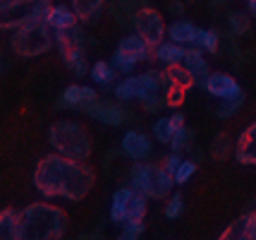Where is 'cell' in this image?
Listing matches in <instances>:
<instances>
[{"mask_svg": "<svg viewBox=\"0 0 256 240\" xmlns=\"http://www.w3.org/2000/svg\"><path fill=\"white\" fill-rule=\"evenodd\" d=\"M96 173L86 161H77L62 154H48L34 168V187L44 199L79 202L91 192Z\"/></svg>", "mask_w": 256, "mask_h": 240, "instance_id": "6da1fadb", "label": "cell"}, {"mask_svg": "<svg viewBox=\"0 0 256 240\" xmlns=\"http://www.w3.org/2000/svg\"><path fill=\"white\" fill-rule=\"evenodd\" d=\"M67 230V214L56 204L34 202L20 209L17 240H60Z\"/></svg>", "mask_w": 256, "mask_h": 240, "instance_id": "7a4b0ae2", "label": "cell"}, {"mask_svg": "<svg viewBox=\"0 0 256 240\" xmlns=\"http://www.w3.org/2000/svg\"><path fill=\"white\" fill-rule=\"evenodd\" d=\"M48 144L53 147V151L77 161H89L94 151L86 127L77 120H56L48 130Z\"/></svg>", "mask_w": 256, "mask_h": 240, "instance_id": "3957f363", "label": "cell"}, {"mask_svg": "<svg viewBox=\"0 0 256 240\" xmlns=\"http://www.w3.org/2000/svg\"><path fill=\"white\" fill-rule=\"evenodd\" d=\"M130 185L136 192L146 194L148 199H166L175 187V178L158 163L134 161L130 168Z\"/></svg>", "mask_w": 256, "mask_h": 240, "instance_id": "277c9868", "label": "cell"}, {"mask_svg": "<svg viewBox=\"0 0 256 240\" xmlns=\"http://www.w3.org/2000/svg\"><path fill=\"white\" fill-rule=\"evenodd\" d=\"M56 46L53 29L46 24V20H36L24 27H17L10 36V48L22 58H38Z\"/></svg>", "mask_w": 256, "mask_h": 240, "instance_id": "5b68a950", "label": "cell"}, {"mask_svg": "<svg viewBox=\"0 0 256 240\" xmlns=\"http://www.w3.org/2000/svg\"><path fill=\"white\" fill-rule=\"evenodd\" d=\"M50 0H2L0 3V32H14L36 20H46Z\"/></svg>", "mask_w": 256, "mask_h": 240, "instance_id": "8992f818", "label": "cell"}, {"mask_svg": "<svg viewBox=\"0 0 256 240\" xmlns=\"http://www.w3.org/2000/svg\"><path fill=\"white\" fill-rule=\"evenodd\" d=\"M196 84V80L192 77V72L182 63L175 65H166L163 70V87H166V103L168 108H178L184 101V94L190 92Z\"/></svg>", "mask_w": 256, "mask_h": 240, "instance_id": "52a82bcc", "label": "cell"}, {"mask_svg": "<svg viewBox=\"0 0 256 240\" xmlns=\"http://www.w3.org/2000/svg\"><path fill=\"white\" fill-rule=\"evenodd\" d=\"M132 27L134 32L146 39L151 46L156 48L160 41H163V36L168 34V27L163 24V17H160V12L154 10L151 5H144V8H136L132 15Z\"/></svg>", "mask_w": 256, "mask_h": 240, "instance_id": "ba28073f", "label": "cell"}, {"mask_svg": "<svg viewBox=\"0 0 256 240\" xmlns=\"http://www.w3.org/2000/svg\"><path fill=\"white\" fill-rule=\"evenodd\" d=\"M139 103L148 113H158L160 108H168L166 103V87H163V72L156 68L142 72V96Z\"/></svg>", "mask_w": 256, "mask_h": 240, "instance_id": "9c48e42d", "label": "cell"}, {"mask_svg": "<svg viewBox=\"0 0 256 240\" xmlns=\"http://www.w3.org/2000/svg\"><path fill=\"white\" fill-rule=\"evenodd\" d=\"M96 99H98V92H96L94 87H86V84H70V87H65V92L60 94L58 108L84 111V113H86V108H89Z\"/></svg>", "mask_w": 256, "mask_h": 240, "instance_id": "30bf717a", "label": "cell"}, {"mask_svg": "<svg viewBox=\"0 0 256 240\" xmlns=\"http://www.w3.org/2000/svg\"><path fill=\"white\" fill-rule=\"evenodd\" d=\"M86 115L94 118V120H98V123H103V125H108V127L122 125L124 118H127V113H124V108L120 106L118 99L110 101V99H100V96L86 108Z\"/></svg>", "mask_w": 256, "mask_h": 240, "instance_id": "8fae6325", "label": "cell"}, {"mask_svg": "<svg viewBox=\"0 0 256 240\" xmlns=\"http://www.w3.org/2000/svg\"><path fill=\"white\" fill-rule=\"evenodd\" d=\"M220 240H256V202L220 233Z\"/></svg>", "mask_w": 256, "mask_h": 240, "instance_id": "7c38bea8", "label": "cell"}, {"mask_svg": "<svg viewBox=\"0 0 256 240\" xmlns=\"http://www.w3.org/2000/svg\"><path fill=\"white\" fill-rule=\"evenodd\" d=\"M154 142H156V139L144 135V132L130 130V132H124L120 147H122V151L132 161H148L151 154H154Z\"/></svg>", "mask_w": 256, "mask_h": 240, "instance_id": "4fadbf2b", "label": "cell"}, {"mask_svg": "<svg viewBox=\"0 0 256 240\" xmlns=\"http://www.w3.org/2000/svg\"><path fill=\"white\" fill-rule=\"evenodd\" d=\"M199 87L206 94L216 96L218 101H220V99H230V96L242 92V87L237 84V80L230 77V75H225V72H208V77L201 82Z\"/></svg>", "mask_w": 256, "mask_h": 240, "instance_id": "5bb4252c", "label": "cell"}, {"mask_svg": "<svg viewBox=\"0 0 256 240\" xmlns=\"http://www.w3.org/2000/svg\"><path fill=\"white\" fill-rule=\"evenodd\" d=\"M234 159L242 166H256V123L246 125L234 142Z\"/></svg>", "mask_w": 256, "mask_h": 240, "instance_id": "9a60e30c", "label": "cell"}, {"mask_svg": "<svg viewBox=\"0 0 256 240\" xmlns=\"http://www.w3.org/2000/svg\"><path fill=\"white\" fill-rule=\"evenodd\" d=\"M182 125H184V115H182V111H175L172 115L158 118L156 123L151 125V135H154V139H156L158 144H168L170 137H172Z\"/></svg>", "mask_w": 256, "mask_h": 240, "instance_id": "2e32d148", "label": "cell"}, {"mask_svg": "<svg viewBox=\"0 0 256 240\" xmlns=\"http://www.w3.org/2000/svg\"><path fill=\"white\" fill-rule=\"evenodd\" d=\"M46 24L58 32V29H67V27H74L79 24V17L77 12L72 10V5H65V3H60V5H50L48 12H46Z\"/></svg>", "mask_w": 256, "mask_h": 240, "instance_id": "e0dca14e", "label": "cell"}, {"mask_svg": "<svg viewBox=\"0 0 256 240\" xmlns=\"http://www.w3.org/2000/svg\"><path fill=\"white\" fill-rule=\"evenodd\" d=\"M118 68L112 65L110 60H96L94 65L89 68V77L91 82L100 87V89H112L115 84H118Z\"/></svg>", "mask_w": 256, "mask_h": 240, "instance_id": "ac0fdd59", "label": "cell"}, {"mask_svg": "<svg viewBox=\"0 0 256 240\" xmlns=\"http://www.w3.org/2000/svg\"><path fill=\"white\" fill-rule=\"evenodd\" d=\"M182 65L192 72V77L196 80V84H201V82L208 77V72H211V65H208V60H206V56H204V51L199 46L187 48V56L182 60Z\"/></svg>", "mask_w": 256, "mask_h": 240, "instance_id": "d6986e66", "label": "cell"}, {"mask_svg": "<svg viewBox=\"0 0 256 240\" xmlns=\"http://www.w3.org/2000/svg\"><path fill=\"white\" fill-rule=\"evenodd\" d=\"M187 48L190 46H182L178 41L168 39V41H160V44L154 48V58H156L158 63H163V65H175V63H182V60H184Z\"/></svg>", "mask_w": 256, "mask_h": 240, "instance_id": "ffe728a7", "label": "cell"}, {"mask_svg": "<svg viewBox=\"0 0 256 240\" xmlns=\"http://www.w3.org/2000/svg\"><path fill=\"white\" fill-rule=\"evenodd\" d=\"M60 58H62V63H65L67 68L72 70L77 77H84L86 72H89V60H86V46H72V48H62V51H58Z\"/></svg>", "mask_w": 256, "mask_h": 240, "instance_id": "44dd1931", "label": "cell"}, {"mask_svg": "<svg viewBox=\"0 0 256 240\" xmlns=\"http://www.w3.org/2000/svg\"><path fill=\"white\" fill-rule=\"evenodd\" d=\"M112 94L120 103H130V101H139L142 96V75H127L124 80H120L112 87Z\"/></svg>", "mask_w": 256, "mask_h": 240, "instance_id": "7402d4cb", "label": "cell"}, {"mask_svg": "<svg viewBox=\"0 0 256 240\" xmlns=\"http://www.w3.org/2000/svg\"><path fill=\"white\" fill-rule=\"evenodd\" d=\"M72 10L77 12L82 24H96L103 15V5L106 0H70Z\"/></svg>", "mask_w": 256, "mask_h": 240, "instance_id": "603a6c76", "label": "cell"}, {"mask_svg": "<svg viewBox=\"0 0 256 240\" xmlns=\"http://www.w3.org/2000/svg\"><path fill=\"white\" fill-rule=\"evenodd\" d=\"M132 194H134V187H132V185L118 187V190L112 192V199H110V221L115 223V226H122L124 214H127V206H130Z\"/></svg>", "mask_w": 256, "mask_h": 240, "instance_id": "cb8c5ba5", "label": "cell"}, {"mask_svg": "<svg viewBox=\"0 0 256 240\" xmlns=\"http://www.w3.org/2000/svg\"><path fill=\"white\" fill-rule=\"evenodd\" d=\"M196 24L190 22V20H175V22L168 27V39L178 41L182 46H194L196 41Z\"/></svg>", "mask_w": 256, "mask_h": 240, "instance_id": "d4e9b609", "label": "cell"}, {"mask_svg": "<svg viewBox=\"0 0 256 240\" xmlns=\"http://www.w3.org/2000/svg\"><path fill=\"white\" fill-rule=\"evenodd\" d=\"M146 211H148V197L134 190L132 199H130V206H127V214H124L122 223H144Z\"/></svg>", "mask_w": 256, "mask_h": 240, "instance_id": "484cf974", "label": "cell"}, {"mask_svg": "<svg viewBox=\"0 0 256 240\" xmlns=\"http://www.w3.org/2000/svg\"><path fill=\"white\" fill-rule=\"evenodd\" d=\"M20 209H2L0 211V240H17Z\"/></svg>", "mask_w": 256, "mask_h": 240, "instance_id": "4316f807", "label": "cell"}, {"mask_svg": "<svg viewBox=\"0 0 256 240\" xmlns=\"http://www.w3.org/2000/svg\"><path fill=\"white\" fill-rule=\"evenodd\" d=\"M242 106H244V92L234 94L230 99H220V103L216 106V115L220 120H230V118H234V115L242 111Z\"/></svg>", "mask_w": 256, "mask_h": 240, "instance_id": "83f0119b", "label": "cell"}, {"mask_svg": "<svg viewBox=\"0 0 256 240\" xmlns=\"http://www.w3.org/2000/svg\"><path fill=\"white\" fill-rule=\"evenodd\" d=\"M211 159L213 161H228L230 156L234 154V142L225 132H220V135H216L211 142Z\"/></svg>", "mask_w": 256, "mask_h": 240, "instance_id": "f1b7e54d", "label": "cell"}, {"mask_svg": "<svg viewBox=\"0 0 256 240\" xmlns=\"http://www.w3.org/2000/svg\"><path fill=\"white\" fill-rule=\"evenodd\" d=\"M252 15L249 12H242V10H232L228 15V29H230V34L232 36H244L249 34V29H252Z\"/></svg>", "mask_w": 256, "mask_h": 240, "instance_id": "f546056e", "label": "cell"}, {"mask_svg": "<svg viewBox=\"0 0 256 240\" xmlns=\"http://www.w3.org/2000/svg\"><path fill=\"white\" fill-rule=\"evenodd\" d=\"M110 63L118 68V72H120V75H132L134 70H136V65H139V60H136L132 53L122 51V48H115V51H112Z\"/></svg>", "mask_w": 256, "mask_h": 240, "instance_id": "4dcf8cb0", "label": "cell"}, {"mask_svg": "<svg viewBox=\"0 0 256 240\" xmlns=\"http://www.w3.org/2000/svg\"><path fill=\"white\" fill-rule=\"evenodd\" d=\"M194 46H199L204 53H218L220 36H218V32H213V29H199V32H196Z\"/></svg>", "mask_w": 256, "mask_h": 240, "instance_id": "1f68e13d", "label": "cell"}, {"mask_svg": "<svg viewBox=\"0 0 256 240\" xmlns=\"http://www.w3.org/2000/svg\"><path fill=\"white\" fill-rule=\"evenodd\" d=\"M192 139H194V132H192L187 125H182L178 132H175V135L170 137L168 147H170V151H180V154H182V151L192 149Z\"/></svg>", "mask_w": 256, "mask_h": 240, "instance_id": "d6a6232c", "label": "cell"}, {"mask_svg": "<svg viewBox=\"0 0 256 240\" xmlns=\"http://www.w3.org/2000/svg\"><path fill=\"white\" fill-rule=\"evenodd\" d=\"M196 161L194 159H182V163H180V168L175 171V185H184V183H190L192 178H194V173H196Z\"/></svg>", "mask_w": 256, "mask_h": 240, "instance_id": "836d02e7", "label": "cell"}, {"mask_svg": "<svg viewBox=\"0 0 256 240\" xmlns=\"http://www.w3.org/2000/svg\"><path fill=\"white\" fill-rule=\"evenodd\" d=\"M184 214V197L180 192H170L168 194V202H166V216L168 218H180Z\"/></svg>", "mask_w": 256, "mask_h": 240, "instance_id": "e575fe53", "label": "cell"}, {"mask_svg": "<svg viewBox=\"0 0 256 240\" xmlns=\"http://www.w3.org/2000/svg\"><path fill=\"white\" fill-rule=\"evenodd\" d=\"M144 230H146L144 223H122L118 238L120 240H134V238H139V235H144Z\"/></svg>", "mask_w": 256, "mask_h": 240, "instance_id": "d590c367", "label": "cell"}, {"mask_svg": "<svg viewBox=\"0 0 256 240\" xmlns=\"http://www.w3.org/2000/svg\"><path fill=\"white\" fill-rule=\"evenodd\" d=\"M180 163H182V154H180V151H170L166 159H163L160 166H163L168 173H172V175H175V171L180 168Z\"/></svg>", "mask_w": 256, "mask_h": 240, "instance_id": "8d00e7d4", "label": "cell"}, {"mask_svg": "<svg viewBox=\"0 0 256 240\" xmlns=\"http://www.w3.org/2000/svg\"><path fill=\"white\" fill-rule=\"evenodd\" d=\"M244 3H246V12L256 20V0H244Z\"/></svg>", "mask_w": 256, "mask_h": 240, "instance_id": "74e56055", "label": "cell"}, {"mask_svg": "<svg viewBox=\"0 0 256 240\" xmlns=\"http://www.w3.org/2000/svg\"><path fill=\"white\" fill-rule=\"evenodd\" d=\"M223 3H225V0H211V5H213V8H220Z\"/></svg>", "mask_w": 256, "mask_h": 240, "instance_id": "f35d334b", "label": "cell"}, {"mask_svg": "<svg viewBox=\"0 0 256 240\" xmlns=\"http://www.w3.org/2000/svg\"><path fill=\"white\" fill-rule=\"evenodd\" d=\"M0 3H2V0H0Z\"/></svg>", "mask_w": 256, "mask_h": 240, "instance_id": "ab89813d", "label": "cell"}]
</instances>
